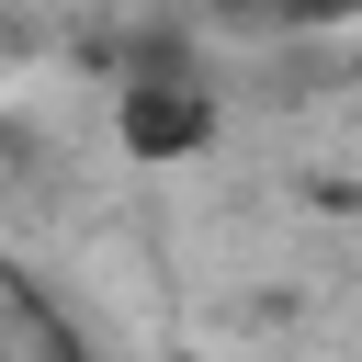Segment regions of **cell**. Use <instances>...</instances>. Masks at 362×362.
Masks as SVG:
<instances>
[{
    "label": "cell",
    "instance_id": "obj_2",
    "mask_svg": "<svg viewBox=\"0 0 362 362\" xmlns=\"http://www.w3.org/2000/svg\"><path fill=\"white\" fill-rule=\"evenodd\" d=\"M260 11H283V23H351L362 0H260Z\"/></svg>",
    "mask_w": 362,
    "mask_h": 362
},
{
    "label": "cell",
    "instance_id": "obj_1",
    "mask_svg": "<svg viewBox=\"0 0 362 362\" xmlns=\"http://www.w3.org/2000/svg\"><path fill=\"white\" fill-rule=\"evenodd\" d=\"M113 136H124V158H204L215 147V90H204V68L192 57H136L124 68V90H113Z\"/></svg>",
    "mask_w": 362,
    "mask_h": 362
}]
</instances>
